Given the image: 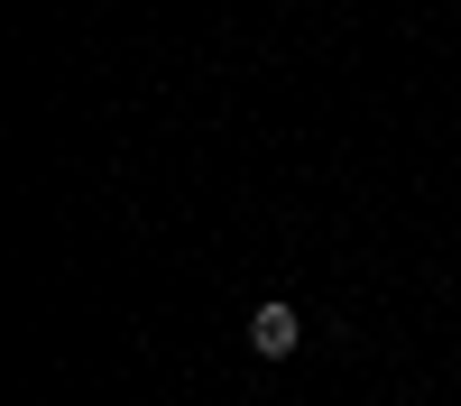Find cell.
<instances>
[{
    "mask_svg": "<svg viewBox=\"0 0 461 406\" xmlns=\"http://www.w3.org/2000/svg\"><path fill=\"white\" fill-rule=\"evenodd\" d=\"M295 342H304V314L286 305V295H267V305L249 314V351H258V360H286Z\"/></svg>",
    "mask_w": 461,
    "mask_h": 406,
    "instance_id": "obj_1",
    "label": "cell"
}]
</instances>
